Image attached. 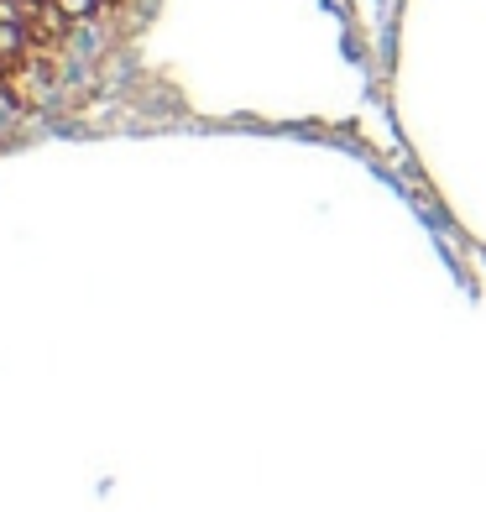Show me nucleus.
Masks as SVG:
<instances>
[{"instance_id": "obj_1", "label": "nucleus", "mask_w": 486, "mask_h": 512, "mask_svg": "<svg viewBox=\"0 0 486 512\" xmlns=\"http://www.w3.org/2000/svg\"><path fill=\"white\" fill-rule=\"evenodd\" d=\"M27 11L32 6H21V0H0V21H11V27H27Z\"/></svg>"}, {"instance_id": "obj_2", "label": "nucleus", "mask_w": 486, "mask_h": 512, "mask_svg": "<svg viewBox=\"0 0 486 512\" xmlns=\"http://www.w3.org/2000/svg\"><path fill=\"white\" fill-rule=\"evenodd\" d=\"M21 6H53V0H21Z\"/></svg>"}]
</instances>
